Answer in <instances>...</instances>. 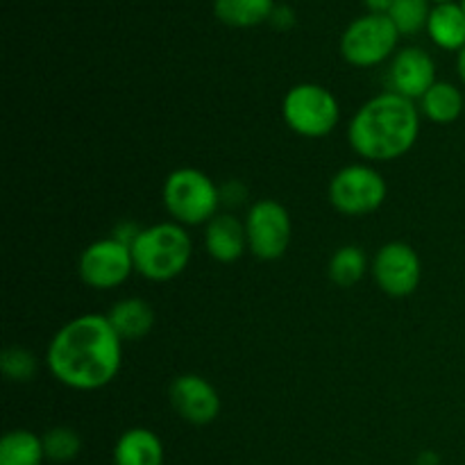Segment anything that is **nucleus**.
<instances>
[{
  "mask_svg": "<svg viewBox=\"0 0 465 465\" xmlns=\"http://www.w3.org/2000/svg\"><path fill=\"white\" fill-rule=\"evenodd\" d=\"M422 112L431 123L439 125H450L463 114L465 100L463 94L450 82H436L430 91L420 98Z\"/></svg>",
  "mask_w": 465,
  "mask_h": 465,
  "instance_id": "nucleus-18",
  "label": "nucleus"
},
{
  "mask_svg": "<svg viewBox=\"0 0 465 465\" xmlns=\"http://www.w3.org/2000/svg\"><path fill=\"white\" fill-rule=\"evenodd\" d=\"M457 68H459V75H461L463 84H465V48L459 53V59H457Z\"/></svg>",
  "mask_w": 465,
  "mask_h": 465,
  "instance_id": "nucleus-26",
  "label": "nucleus"
},
{
  "mask_svg": "<svg viewBox=\"0 0 465 465\" xmlns=\"http://www.w3.org/2000/svg\"><path fill=\"white\" fill-rule=\"evenodd\" d=\"M245 234H248L250 252L263 262H275L284 257L291 245V216L284 204L277 200H259L250 207L245 218Z\"/></svg>",
  "mask_w": 465,
  "mask_h": 465,
  "instance_id": "nucleus-8",
  "label": "nucleus"
},
{
  "mask_svg": "<svg viewBox=\"0 0 465 465\" xmlns=\"http://www.w3.org/2000/svg\"><path fill=\"white\" fill-rule=\"evenodd\" d=\"M282 116L295 134L307 136V139H321L339 125V100L327 86L304 82V84H295L284 95Z\"/></svg>",
  "mask_w": 465,
  "mask_h": 465,
  "instance_id": "nucleus-5",
  "label": "nucleus"
},
{
  "mask_svg": "<svg viewBox=\"0 0 465 465\" xmlns=\"http://www.w3.org/2000/svg\"><path fill=\"white\" fill-rule=\"evenodd\" d=\"M44 459V439L32 431H7L0 440V465H41Z\"/></svg>",
  "mask_w": 465,
  "mask_h": 465,
  "instance_id": "nucleus-19",
  "label": "nucleus"
},
{
  "mask_svg": "<svg viewBox=\"0 0 465 465\" xmlns=\"http://www.w3.org/2000/svg\"><path fill=\"white\" fill-rule=\"evenodd\" d=\"M204 245H207L209 257L221 263H232L243 257L248 248V234H245V223L232 213H216L207 223L204 232Z\"/></svg>",
  "mask_w": 465,
  "mask_h": 465,
  "instance_id": "nucleus-13",
  "label": "nucleus"
},
{
  "mask_svg": "<svg viewBox=\"0 0 465 465\" xmlns=\"http://www.w3.org/2000/svg\"><path fill=\"white\" fill-rule=\"evenodd\" d=\"M80 436H77V431H73L71 427H54V430H50L48 434L44 436L45 459H50V461H73V459L80 454Z\"/></svg>",
  "mask_w": 465,
  "mask_h": 465,
  "instance_id": "nucleus-22",
  "label": "nucleus"
},
{
  "mask_svg": "<svg viewBox=\"0 0 465 465\" xmlns=\"http://www.w3.org/2000/svg\"><path fill=\"white\" fill-rule=\"evenodd\" d=\"M114 331L121 336V341H139L150 334L154 325V312L150 302L141 298L118 300L107 313Z\"/></svg>",
  "mask_w": 465,
  "mask_h": 465,
  "instance_id": "nucleus-15",
  "label": "nucleus"
},
{
  "mask_svg": "<svg viewBox=\"0 0 465 465\" xmlns=\"http://www.w3.org/2000/svg\"><path fill=\"white\" fill-rule=\"evenodd\" d=\"M213 14L230 27H254L275 14L272 0H213Z\"/></svg>",
  "mask_w": 465,
  "mask_h": 465,
  "instance_id": "nucleus-17",
  "label": "nucleus"
},
{
  "mask_svg": "<svg viewBox=\"0 0 465 465\" xmlns=\"http://www.w3.org/2000/svg\"><path fill=\"white\" fill-rule=\"evenodd\" d=\"M168 400L182 420L191 425H209L221 413V395L216 386L200 375H180L168 386Z\"/></svg>",
  "mask_w": 465,
  "mask_h": 465,
  "instance_id": "nucleus-11",
  "label": "nucleus"
},
{
  "mask_svg": "<svg viewBox=\"0 0 465 465\" xmlns=\"http://www.w3.org/2000/svg\"><path fill=\"white\" fill-rule=\"evenodd\" d=\"M420 114L413 100L384 91L357 109L348 127L354 153L368 162H393L416 145Z\"/></svg>",
  "mask_w": 465,
  "mask_h": 465,
  "instance_id": "nucleus-2",
  "label": "nucleus"
},
{
  "mask_svg": "<svg viewBox=\"0 0 465 465\" xmlns=\"http://www.w3.org/2000/svg\"><path fill=\"white\" fill-rule=\"evenodd\" d=\"M436 5H445V3H454V0H434Z\"/></svg>",
  "mask_w": 465,
  "mask_h": 465,
  "instance_id": "nucleus-27",
  "label": "nucleus"
},
{
  "mask_svg": "<svg viewBox=\"0 0 465 465\" xmlns=\"http://www.w3.org/2000/svg\"><path fill=\"white\" fill-rule=\"evenodd\" d=\"M163 204L180 225L209 223L218 213L221 189L198 168H177L163 182Z\"/></svg>",
  "mask_w": 465,
  "mask_h": 465,
  "instance_id": "nucleus-4",
  "label": "nucleus"
},
{
  "mask_svg": "<svg viewBox=\"0 0 465 465\" xmlns=\"http://www.w3.org/2000/svg\"><path fill=\"white\" fill-rule=\"evenodd\" d=\"M427 35L439 48L461 53L465 48V12L461 5L445 3L431 7Z\"/></svg>",
  "mask_w": 465,
  "mask_h": 465,
  "instance_id": "nucleus-16",
  "label": "nucleus"
},
{
  "mask_svg": "<svg viewBox=\"0 0 465 465\" xmlns=\"http://www.w3.org/2000/svg\"><path fill=\"white\" fill-rule=\"evenodd\" d=\"M368 259L363 254L361 248L357 245H343V248L336 250L330 259V266H327V272H330V280L334 282L341 289H350V286L359 284L366 272Z\"/></svg>",
  "mask_w": 465,
  "mask_h": 465,
  "instance_id": "nucleus-20",
  "label": "nucleus"
},
{
  "mask_svg": "<svg viewBox=\"0 0 465 465\" xmlns=\"http://www.w3.org/2000/svg\"><path fill=\"white\" fill-rule=\"evenodd\" d=\"M134 272V257L132 248L123 241L100 239L86 245L80 257V277L86 286L95 291H109L127 282Z\"/></svg>",
  "mask_w": 465,
  "mask_h": 465,
  "instance_id": "nucleus-9",
  "label": "nucleus"
},
{
  "mask_svg": "<svg viewBox=\"0 0 465 465\" xmlns=\"http://www.w3.org/2000/svg\"><path fill=\"white\" fill-rule=\"evenodd\" d=\"M398 27L386 14H366L348 25L341 36V54L348 64L371 68L391 57L398 45Z\"/></svg>",
  "mask_w": 465,
  "mask_h": 465,
  "instance_id": "nucleus-6",
  "label": "nucleus"
},
{
  "mask_svg": "<svg viewBox=\"0 0 465 465\" xmlns=\"http://www.w3.org/2000/svg\"><path fill=\"white\" fill-rule=\"evenodd\" d=\"M372 277L386 295L407 298L420 286V257L411 245L402 243V241L381 245L372 259Z\"/></svg>",
  "mask_w": 465,
  "mask_h": 465,
  "instance_id": "nucleus-10",
  "label": "nucleus"
},
{
  "mask_svg": "<svg viewBox=\"0 0 465 465\" xmlns=\"http://www.w3.org/2000/svg\"><path fill=\"white\" fill-rule=\"evenodd\" d=\"M245 200V186L241 182H227L225 186H221V203L227 204H241Z\"/></svg>",
  "mask_w": 465,
  "mask_h": 465,
  "instance_id": "nucleus-24",
  "label": "nucleus"
},
{
  "mask_svg": "<svg viewBox=\"0 0 465 465\" xmlns=\"http://www.w3.org/2000/svg\"><path fill=\"white\" fill-rule=\"evenodd\" d=\"M386 180L371 166L352 163L331 177L330 203L343 216H368L384 204Z\"/></svg>",
  "mask_w": 465,
  "mask_h": 465,
  "instance_id": "nucleus-7",
  "label": "nucleus"
},
{
  "mask_svg": "<svg viewBox=\"0 0 465 465\" xmlns=\"http://www.w3.org/2000/svg\"><path fill=\"white\" fill-rule=\"evenodd\" d=\"M430 0H395L391 7L389 18L398 27L400 35H416L422 27H427L430 21Z\"/></svg>",
  "mask_w": 465,
  "mask_h": 465,
  "instance_id": "nucleus-21",
  "label": "nucleus"
},
{
  "mask_svg": "<svg viewBox=\"0 0 465 465\" xmlns=\"http://www.w3.org/2000/svg\"><path fill=\"white\" fill-rule=\"evenodd\" d=\"M193 252L191 236L180 223H157L141 230L132 243L134 271L150 282H171L186 271Z\"/></svg>",
  "mask_w": 465,
  "mask_h": 465,
  "instance_id": "nucleus-3",
  "label": "nucleus"
},
{
  "mask_svg": "<svg viewBox=\"0 0 465 465\" xmlns=\"http://www.w3.org/2000/svg\"><path fill=\"white\" fill-rule=\"evenodd\" d=\"M116 465H163V443L154 431L134 427L118 439L114 448Z\"/></svg>",
  "mask_w": 465,
  "mask_h": 465,
  "instance_id": "nucleus-14",
  "label": "nucleus"
},
{
  "mask_svg": "<svg viewBox=\"0 0 465 465\" xmlns=\"http://www.w3.org/2000/svg\"><path fill=\"white\" fill-rule=\"evenodd\" d=\"M363 3H366V7L371 9V14H386V16H389L395 0H363Z\"/></svg>",
  "mask_w": 465,
  "mask_h": 465,
  "instance_id": "nucleus-25",
  "label": "nucleus"
},
{
  "mask_svg": "<svg viewBox=\"0 0 465 465\" xmlns=\"http://www.w3.org/2000/svg\"><path fill=\"white\" fill-rule=\"evenodd\" d=\"M0 366L7 380L12 381H30L36 375V359L30 350L21 348V345H9L3 350V359Z\"/></svg>",
  "mask_w": 465,
  "mask_h": 465,
  "instance_id": "nucleus-23",
  "label": "nucleus"
},
{
  "mask_svg": "<svg viewBox=\"0 0 465 465\" xmlns=\"http://www.w3.org/2000/svg\"><path fill=\"white\" fill-rule=\"evenodd\" d=\"M391 91L409 100L422 98L436 84V64L422 48H404L395 54L389 71Z\"/></svg>",
  "mask_w": 465,
  "mask_h": 465,
  "instance_id": "nucleus-12",
  "label": "nucleus"
},
{
  "mask_svg": "<svg viewBox=\"0 0 465 465\" xmlns=\"http://www.w3.org/2000/svg\"><path fill=\"white\" fill-rule=\"evenodd\" d=\"M48 371L73 391H98L116 380L123 341L103 313H84L64 322L45 352Z\"/></svg>",
  "mask_w": 465,
  "mask_h": 465,
  "instance_id": "nucleus-1",
  "label": "nucleus"
},
{
  "mask_svg": "<svg viewBox=\"0 0 465 465\" xmlns=\"http://www.w3.org/2000/svg\"><path fill=\"white\" fill-rule=\"evenodd\" d=\"M461 7H463V12H465V0H461Z\"/></svg>",
  "mask_w": 465,
  "mask_h": 465,
  "instance_id": "nucleus-28",
  "label": "nucleus"
}]
</instances>
